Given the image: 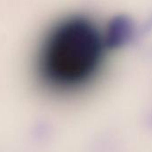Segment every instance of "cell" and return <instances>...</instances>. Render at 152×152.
Wrapping results in <instances>:
<instances>
[{
    "mask_svg": "<svg viewBox=\"0 0 152 152\" xmlns=\"http://www.w3.org/2000/svg\"><path fill=\"white\" fill-rule=\"evenodd\" d=\"M110 44V34L91 19L81 15L61 18L36 44L32 56L36 81L49 93L77 92L101 71Z\"/></svg>",
    "mask_w": 152,
    "mask_h": 152,
    "instance_id": "6da1fadb",
    "label": "cell"
}]
</instances>
